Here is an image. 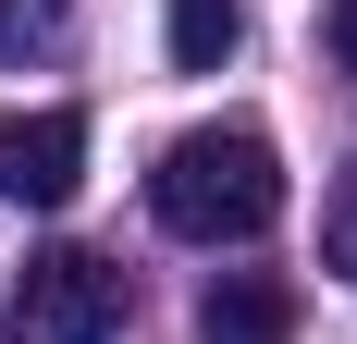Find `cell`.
<instances>
[{
    "label": "cell",
    "instance_id": "obj_1",
    "mask_svg": "<svg viewBox=\"0 0 357 344\" xmlns=\"http://www.w3.org/2000/svg\"><path fill=\"white\" fill-rule=\"evenodd\" d=\"M148 209H160V234L185 246H247L271 234V209H284V160L259 123H197L148 160Z\"/></svg>",
    "mask_w": 357,
    "mask_h": 344
},
{
    "label": "cell",
    "instance_id": "obj_2",
    "mask_svg": "<svg viewBox=\"0 0 357 344\" xmlns=\"http://www.w3.org/2000/svg\"><path fill=\"white\" fill-rule=\"evenodd\" d=\"M111 332H123V271L86 246H37L0 295V344H111Z\"/></svg>",
    "mask_w": 357,
    "mask_h": 344
},
{
    "label": "cell",
    "instance_id": "obj_3",
    "mask_svg": "<svg viewBox=\"0 0 357 344\" xmlns=\"http://www.w3.org/2000/svg\"><path fill=\"white\" fill-rule=\"evenodd\" d=\"M86 185V111H0V197L62 209Z\"/></svg>",
    "mask_w": 357,
    "mask_h": 344
},
{
    "label": "cell",
    "instance_id": "obj_4",
    "mask_svg": "<svg viewBox=\"0 0 357 344\" xmlns=\"http://www.w3.org/2000/svg\"><path fill=\"white\" fill-rule=\"evenodd\" d=\"M197 344H296V283H271V271H210Z\"/></svg>",
    "mask_w": 357,
    "mask_h": 344
},
{
    "label": "cell",
    "instance_id": "obj_5",
    "mask_svg": "<svg viewBox=\"0 0 357 344\" xmlns=\"http://www.w3.org/2000/svg\"><path fill=\"white\" fill-rule=\"evenodd\" d=\"M160 37H173L185 74H222L234 37H247V0H160Z\"/></svg>",
    "mask_w": 357,
    "mask_h": 344
},
{
    "label": "cell",
    "instance_id": "obj_6",
    "mask_svg": "<svg viewBox=\"0 0 357 344\" xmlns=\"http://www.w3.org/2000/svg\"><path fill=\"white\" fill-rule=\"evenodd\" d=\"M321 258H333V271L357 283V160L333 172V197H321Z\"/></svg>",
    "mask_w": 357,
    "mask_h": 344
},
{
    "label": "cell",
    "instance_id": "obj_7",
    "mask_svg": "<svg viewBox=\"0 0 357 344\" xmlns=\"http://www.w3.org/2000/svg\"><path fill=\"white\" fill-rule=\"evenodd\" d=\"M62 13H74V0H0V49H13V37H50Z\"/></svg>",
    "mask_w": 357,
    "mask_h": 344
},
{
    "label": "cell",
    "instance_id": "obj_8",
    "mask_svg": "<svg viewBox=\"0 0 357 344\" xmlns=\"http://www.w3.org/2000/svg\"><path fill=\"white\" fill-rule=\"evenodd\" d=\"M321 37H333V62L357 74V0H333V13H321Z\"/></svg>",
    "mask_w": 357,
    "mask_h": 344
}]
</instances>
